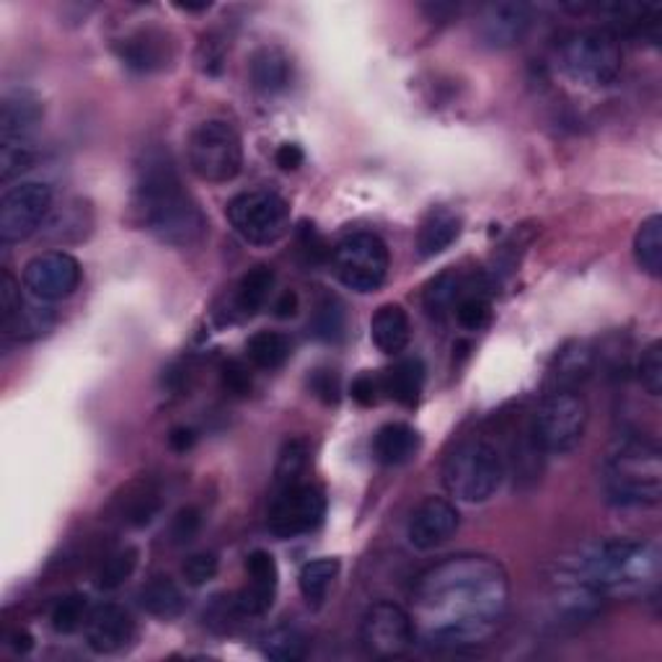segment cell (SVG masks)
Wrapping results in <instances>:
<instances>
[{"instance_id": "7dc6e473", "label": "cell", "mask_w": 662, "mask_h": 662, "mask_svg": "<svg viewBox=\"0 0 662 662\" xmlns=\"http://www.w3.org/2000/svg\"><path fill=\"white\" fill-rule=\"evenodd\" d=\"M21 306H24L21 285L17 282V277H13L9 269H6L3 280H0V319H3V327L13 319V316L19 313Z\"/></svg>"}, {"instance_id": "d6986e66", "label": "cell", "mask_w": 662, "mask_h": 662, "mask_svg": "<svg viewBox=\"0 0 662 662\" xmlns=\"http://www.w3.org/2000/svg\"><path fill=\"white\" fill-rule=\"evenodd\" d=\"M117 55L135 73H158L174 60V44L158 29H138L119 40Z\"/></svg>"}, {"instance_id": "7bdbcfd3", "label": "cell", "mask_w": 662, "mask_h": 662, "mask_svg": "<svg viewBox=\"0 0 662 662\" xmlns=\"http://www.w3.org/2000/svg\"><path fill=\"white\" fill-rule=\"evenodd\" d=\"M217 556L213 552H200L192 554L190 559L184 562L182 575L186 579V585H192V588H200V585H207L210 579L217 575Z\"/></svg>"}, {"instance_id": "ab89813d", "label": "cell", "mask_w": 662, "mask_h": 662, "mask_svg": "<svg viewBox=\"0 0 662 662\" xmlns=\"http://www.w3.org/2000/svg\"><path fill=\"white\" fill-rule=\"evenodd\" d=\"M453 313H456V321L461 323L463 329L479 331L487 327L489 319H492V303H489V298L484 296V292L469 288L461 296V300L456 303Z\"/></svg>"}, {"instance_id": "ba28073f", "label": "cell", "mask_w": 662, "mask_h": 662, "mask_svg": "<svg viewBox=\"0 0 662 662\" xmlns=\"http://www.w3.org/2000/svg\"><path fill=\"white\" fill-rule=\"evenodd\" d=\"M244 148L236 127L225 119H207L194 127L190 138V166L202 182L225 184L238 177Z\"/></svg>"}, {"instance_id": "8d00e7d4", "label": "cell", "mask_w": 662, "mask_h": 662, "mask_svg": "<svg viewBox=\"0 0 662 662\" xmlns=\"http://www.w3.org/2000/svg\"><path fill=\"white\" fill-rule=\"evenodd\" d=\"M88 613H92L88 598L83 596V592H67V596H63L55 606H52V613H50L52 629H55L57 634H73V631L86 627Z\"/></svg>"}, {"instance_id": "b9f144b4", "label": "cell", "mask_w": 662, "mask_h": 662, "mask_svg": "<svg viewBox=\"0 0 662 662\" xmlns=\"http://www.w3.org/2000/svg\"><path fill=\"white\" fill-rule=\"evenodd\" d=\"M637 373H639V383H642L647 394L650 396L662 394V344L660 342H652L650 348L642 352Z\"/></svg>"}, {"instance_id": "836d02e7", "label": "cell", "mask_w": 662, "mask_h": 662, "mask_svg": "<svg viewBox=\"0 0 662 662\" xmlns=\"http://www.w3.org/2000/svg\"><path fill=\"white\" fill-rule=\"evenodd\" d=\"M337 575H340V562L337 559H316L308 562L303 569H300L298 585L300 592H303L308 606H321L323 598L334 583Z\"/></svg>"}, {"instance_id": "60d3db41", "label": "cell", "mask_w": 662, "mask_h": 662, "mask_svg": "<svg viewBox=\"0 0 662 662\" xmlns=\"http://www.w3.org/2000/svg\"><path fill=\"white\" fill-rule=\"evenodd\" d=\"M311 329H313V334L323 342L340 340L342 331H344V311H342L340 300L331 298V296L323 298L321 303L316 306Z\"/></svg>"}, {"instance_id": "f6af8a7d", "label": "cell", "mask_w": 662, "mask_h": 662, "mask_svg": "<svg viewBox=\"0 0 662 662\" xmlns=\"http://www.w3.org/2000/svg\"><path fill=\"white\" fill-rule=\"evenodd\" d=\"M221 383L231 396L241 398V396L252 394L254 378H252V371H248L246 363H241V360H228V363H223V367H221Z\"/></svg>"}, {"instance_id": "db71d44e", "label": "cell", "mask_w": 662, "mask_h": 662, "mask_svg": "<svg viewBox=\"0 0 662 662\" xmlns=\"http://www.w3.org/2000/svg\"><path fill=\"white\" fill-rule=\"evenodd\" d=\"M298 306H300V300H298L296 292L285 290L275 303V316H277V319H292V316L298 313Z\"/></svg>"}, {"instance_id": "e0dca14e", "label": "cell", "mask_w": 662, "mask_h": 662, "mask_svg": "<svg viewBox=\"0 0 662 662\" xmlns=\"http://www.w3.org/2000/svg\"><path fill=\"white\" fill-rule=\"evenodd\" d=\"M246 575L252 583L233 598H236V608L244 619H257V616H265L275 604L280 569H277L273 554L265 552V548H257V552L246 556Z\"/></svg>"}, {"instance_id": "8fae6325", "label": "cell", "mask_w": 662, "mask_h": 662, "mask_svg": "<svg viewBox=\"0 0 662 662\" xmlns=\"http://www.w3.org/2000/svg\"><path fill=\"white\" fill-rule=\"evenodd\" d=\"M52 210V190L42 182H21L0 200V241L21 244L42 228Z\"/></svg>"}, {"instance_id": "11a10c76", "label": "cell", "mask_w": 662, "mask_h": 662, "mask_svg": "<svg viewBox=\"0 0 662 662\" xmlns=\"http://www.w3.org/2000/svg\"><path fill=\"white\" fill-rule=\"evenodd\" d=\"M9 642H11V647H13V650H17V652H29V650H32V647H34V637L29 634L26 629H17V631H13V634L9 637Z\"/></svg>"}, {"instance_id": "9c48e42d", "label": "cell", "mask_w": 662, "mask_h": 662, "mask_svg": "<svg viewBox=\"0 0 662 662\" xmlns=\"http://www.w3.org/2000/svg\"><path fill=\"white\" fill-rule=\"evenodd\" d=\"M334 275L344 288L355 292H375L388 277V246L371 231H357L344 236L331 254Z\"/></svg>"}, {"instance_id": "bcb514c9", "label": "cell", "mask_w": 662, "mask_h": 662, "mask_svg": "<svg viewBox=\"0 0 662 662\" xmlns=\"http://www.w3.org/2000/svg\"><path fill=\"white\" fill-rule=\"evenodd\" d=\"M298 246H300V254H303L308 265H321V261H327L331 257L327 241H323L321 233L316 231L311 223L300 225V231H298Z\"/></svg>"}, {"instance_id": "4dcf8cb0", "label": "cell", "mask_w": 662, "mask_h": 662, "mask_svg": "<svg viewBox=\"0 0 662 662\" xmlns=\"http://www.w3.org/2000/svg\"><path fill=\"white\" fill-rule=\"evenodd\" d=\"M466 290H469V285L463 282V277L453 269H446L425 288V311L433 319H446Z\"/></svg>"}, {"instance_id": "74e56055", "label": "cell", "mask_w": 662, "mask_h": 662, "mask_svg": "<svg viewBox=\"0 0 662 662\" xmlns=\"http://www.w3.org/2000/svg\"><path fill=\"white\" fill-rule=\"evenodd\" d=\"M138 548L135 546H125L119 548V552L109 554L104 564L96 572V585H99L102 590H117L122 588L127 579L132 577L135 567H138Z\"/></svg>"}, {"instance_id": "d4e9b609", "label": "cell", "mask_w": 662, "mask_h": 662, "mask_svg": "<svg viewBox=\"0 0 662 662\" xmlns=\"http://www.w3.org/2000/svg\"><path fill=\"white\" fill-rule=\"evenodd\" d=\"M458 236H461V217L450 213V210H433L419 225L417 254L423 259L438 257V254L453 246Z\"/></svg>"}, {"instance_id": "f1b7e54d", "label": "cell", "mask_w": 662, "mask_h": 662, "mask_svg": "<svg viewBox=\"0 0 662 662\" xmlns=\"http://www.w3.org/2000/svg\"><path fill=\"white\" fill-rule=\"evenodd\" d=\"M273 288H275L273 267L259 265V267L248 269V273L241 277V282L236 288V298H233L236 311L241 316H246V319L257 316L269 300V292H273Z\"/></svg>"}, {"instance_id": "6da1fadb", "label": "cell", "mask_w": 662, "mask_h": 662, "mask_svg": "<svg viewBox=\"0 0 662 662\" xmlns=\"http://www.w3.org/2000/svg\"><path fill=\"white\" fill-rule=\"evenodd\" d=\"M508 606V569L492 556L461 554L417 577L409 616L427 647L463 652L487 644L500 631Z\"/></svg>"}, {"instance_id": "e575fe53", "label": "cell", "mask_w": 662, "mask_h": 662, "mask_svg": "<svg viewBox=\"0 0 662 662\" xmlns=\"http://www.w3.org/2000/svg\"><path fill=\"white\" fill-rule=\"evenodd\" d=\"M261 652L277 662H298L308 654V639L296 627H277L261 637Z\"/></svg>"}, {"instance_id": "52a82bcc", "label": "cell", "mask_w": 662, "mask_h": 662, "mask_svg": "<svg viewBox=\"0 0 662 662\" xmlns=\"http://www.w3.org/2000/svg\"><path fill=\"white\" fill-rule=\"evenodd\" d=\"M588 404L579 396V391H548L536 414H533V446L552 456L569 453L579 446L585 430H588Z\"/></svg>"}, {"instance_id": "d590c367", "label": "cell", "mask_w": 662, "mask_h": 662, "mask_svg": "<svg viewBox=\"0 0 662 662\" xmlns=\"http://www.w3.org/2000/svg\"><path fill=\"white\" fill-rule=\"evenodd\" d=\"M308 469V442L303 438H292L282 446L280 456L275 463V487L288 489L292 484H300Z\"/></svg>"}, {"instance_id": "5b68a950", "label": "cell", "mask_w": 662, "mask_h": 662, "mask_svg": "<svg viewBox=\"0 0 662 662\" xmlns=\"http://www.w3.org/2000/svg\"><path fill=\"white\" fill-rule=\"evenodd\" d=\"M505 479V461L489 440H466L448 456L442 484L458 502L479 505L496 494Z\"/></svg>"}, {"instance_id": "4316f807", "label": "cell", "mask_w": 662, "mask_h": 662, "mask_svg": "<svg viewBox=\"0 0 662 662\" xmlns=\"http://www.w3.org/2000/svg\"><path fill=\"white\" fill-rule=\"evenodd\" d=\"M140 606L156 619L171 621L179 619L186 608V598L171 577H153L146 588L140 590Z\"/></svg>"}, {"instance_id": "d6a6232c", "label": "cell", "mask_w": 662, "mask_h": 662, "mask_svg": "<svg viewBox=\"0 0 662 662\" xmlns=\"http://www.w3.org/2000/svg\"><path fill=\"white\" fill-rule=\"evenodd\" d=\"M161 510V494L153 484H135L127 489V496L122 500V508H119V515L122 521L130 525V528H146V525L153 523V517Z\"/></svg>"}, {"instance_id": "681fc988", "label": "cell", "mask_w": 662, "mask_h": 662, "mask_svg": "<svg viewBox=\"0 0 662 662\" xmlns=\"http://www.w3.org/2000/svg\"><path fill=\"white\" fill-rule=\"evenodd\" d=\"M381 391H383L381 378H375V375H371V373H363L352 381L350 394L360 406H373V404H378Z\"/></svg>"}, {"instance_id": "ee69618b", "label": "cell", "mask_w": 662, "mask_h": 662, "mask_svg": "<svg viewBox=\"0 0 662 662\" xmlns=\"http://www.w3.org/2000/svg\"><path fill=\"white\" fill-rule=\"evenodd\" d=\"M202 528V515L197 508H182L179 513L174 515V521H171V528H169V536H171V544L174 546H186L192 544L194 538H197V533Z\"/></svg>"}, {"instance_id": "1f68e13d", "label": "cell", "mask_w": 662, "mask_h": 662, "mask_svg": "<svg viewBox=\"0 0 662 662\" xmlns=\"http://www.w3.org/2000/svg\"><path fill=\"white\" fill-rule=\"evenodd\" d=\"M637 267L650 277L662 275V217L650 215L634 236Z\"/></svg>"}, {"instance_id": "8992f818", "label": "cell", "mask_w": 662, "mask_h": 662, "mask_svg": "<svg viewBox=\"0 0 662 662\" xmlns=\"http://www.w3.org/2000/svg\"><path fill=\"white\" fill-rule=\"evenodd\" d=\"M559 63L575 83L606 88L616 83L623 67V52L611 29H585L569 34L559 47Z\"/></svg>"}, {"instance_id": "7c38bea8", "label": "cell", "mask_w": 662, "mask_h": 662, "mask_svg": "<svg viewBox=\"0 0 662 662\" xmlns=\"http://www.w3.org/2000/svg\"><path fill=\"white\" fill-rule=\"evenodd\" d=\"M360 639L367 654L378 660H394L412 650V644L417 642V631H414L412 616L402 606L381 600L365 611Z\"/></svg>"}, {"instance_id": "816d5d0a", "label": "cell", "mask_w": 662, "mask_h": 662, "mask_svg": "<svg viewBox=\"0 0 662 662\" xmlns=\"http://www.w3.org/2000/svg\"><path fill=\"white\" fill-rule=\"evenodd\" d=\"M200 67L205 73H221L223 67V47H217L215 40H205L200 44Z\"/></svg>"}, {"instance_id": "484cf974", "label": "cell", "mask_w": 662, "mask_h": 662, "mask_svg": "<svg viewBox=\"0 0 662 662\" xmlns=\"http://www.w3.org/2000/svg\"><path fill=\"white\" fill-rule=\"evenodd\" d=\"M383 394H388L396 404L417 406L425 388V365L419 357L398 360L394 367L383 373Z\"/></svg>"}, {"instance_id": "4fadbf2b", "label": "cell", "mask_w": 662, "mask_h": 662, "mask_svg": "<svg viewBox=\"0 0 662 662\" xmlns=\"http://www.w3.org/2000/svg\"><path fill=\"white\" fill-rule=\"evenodd\" d=\"M327 513V496L316 484H292L277 489V496L269 505L267 525L277 538H296L319 528Z\"/></svg>"}, {"instance_id": "ffe728a7", "label": "cell", "mask_w": 662, "mask_h": 662, "mask_svg": "<svg viewBox=\"0 0 662 662\" xmlns=\"http://www.w3.org/2000/svg\"><path fill=\"white\" fill-rule=\"evenodd\" d=\"M596 367V350L590 348V342L575 340L567 342L556 352L552 367H548V391L554 388H572L577 391Z\"/></svg>"}, {"instance_id": "5bb4252c", "label": "cell", "mask_w": 662, "mask_h": 662, "mask_svg": "<svg viewBox=\"0 0 662 662\" xmlns=\"http://www.w3.org/2000/svg\"><path fill=\"white\" fill-rule=\"evenodd\" d=\"M83 269L78 259L65 252H44L24 267V285L32 298L44 303H60L71 298L81 285Z\"/></svg>"}, {"instance_id": "f35d334b", "label": "cell", "mask_w": 662, "mask_h": 662, "mask_svg": "<svg viewBox=\"0 0 662 662\" xmlns=\"http://www.w3.org/2000/svg\"><path fill=\"white\" fill-rule=\"evenodd\" d=\"M34 148L29 138L21 140H0V182H11L32 169Z\"/></svg>"}, {"instance_id": "f5cc1de1", "label": "cell", "mask_w": 662, "mask_h": 662, "mask_svg": "<svg viewBox=\"0 0 662 662\" xmlns=\"http://www.w3.org/2000/svg\"><path fill=\"white\" fill-rule=\"evenodd\" d=\"M194 442H197V435H194L192 427H174L169 433V446L174 453H186V450L194 448Z\"/></svg>"}, {"instance_id": "30bf717a", "label": "cell", "mask_w": 662, "mask_h": 662, "mask_svg": "<svg viewBox=\"0 0 662 662\" xmlns=\"http://www.w3.org/2000/svg\"><path fill=\"white\" fill-rule=\"evenodd\" d=\"M225 215L246 244H277L290 228V205L277 192H241L228 202Z\"/></svg>"}, {"instance_id": "c3c4849f", "label": "cell", "mask_w": 662, "mask_h": 662, "mask_svg": "<svg viewBox=\"0 0 662 662\" xmlns=\"http://www.w3.org/2000/svg\"><path fill=\"white\" fill-rule=\"evenodd\" d=\"M308 386H311L313 394L319 396L321 402L327 404V406L340 402V394H342V388H340V375H337L334 371H327V367H321V371H316V373L311 375V381H308Z\"/></svg>"}, {"instance_id": "9a60e30c", "label": "cell", "mask_w": 662, "mask_h": 662, "mask_svg": "<svg viewBox=\"0 0 662 662\" xmlns=\"http://www.w3.org/2000/svg\"><path fill=\"white\" fill-rule=\"evenodd\" d=\"M458 525H461V515L453 502L442 500V496H427L412 510L409 523H406V538L419 552H430L453 538Z\"/></svg>"}, {"instance_id": "cb8c5ba5", "label": "cell", "mask_w": 662, "mask_h": 662, "mask_svg": "<svg viewBox=\"0 0 662 662\" xmlns=\"http://www.w3.org/2000/svg\"><path fill=\"white\" fill-rule=\"evenodd\" d=\"M40 119L42 104L36 102V96L26 92L9 94L3 99V109H0V140L29 138V132L34 130Z\"/></svg>"}, {"instance_id": "3957f363", "label": "cell", "mask_w": 662, "mask_h": 662, "mask_svg": "<svg viewBox=\"0 0 662 662\" xmlns=\"http://www.w3.org/2000/svg\"><path fill=\"white\" fill-rule=\"evenodd\" d=\"M569 575L583 579L604 598H647L660 588L662 556L652 541H600L579 554Z\"/></svg>"}, {"instance_id": "7402d4cb", "label": "cell", "mask_w": 662, "mask_h": 662, "mask_svg": "<svg viewBox=\"0 0 662 662\" xmlns=\"http://www.w3.org/2000/svg\"><path fill=\"white\" fill-rule=\"evenodd\" d=\"M371 337L383 355H398L406 350L412 337L409 316L398 303L381 306L371 321Z\"/></svg>"}, {"instance_id": "277c9868", "label": "cell", "mask_w": 662, "mask_h": 662, "mask_svg": "<svg viewBox=\"0 0 662 662\" xmlns=\"http://www.w3.org/2000/svg\"><path fill=\"white\" fill-rule=\"evenodd\" d=\"M606 494L619 508H652L662 496L660 448L644 438H623L606 458Z\"/></svg>"}, {"instance_id": "f546056e", "label": "cell", "mask_w": 662, "mask_h": 662, "mask_svg": "<svg viewBox=\"0 0 662 662\" xmlns=\"http://www.w3.org/2000/svg\"><path fill=\"white\" fill-rule=\"evenodd\" d=\"M246 355L259 371H277L290 360L292 344L280 331H257L246 344Z\"/></svg>"}, {"instance_id": "f907efd6", "label": "cell", "mask_w": 662, "mask_h": 662, "mask_svg": "<svg viewBox=\"0 0 662 662\" xmlns=\"http://www.w3.org/2000/svg\"><path fill=\"white\" fill-rule=\"evenodd\" d=\"M303 161H306L303 148L296 146V142H282L275 153V163L280 166L282 171H298L300 166H303Z\"/></svg>"}, {"instance_id": "7a4b0ae2", "label": "cell", "mask_w": 662, "mask_h": 662, "mask_svg": "<svg viewBox=\"0 0 662 662\" xmlns=\"http://www.w3.org/2000/svg\"><path fill=\"white\" fill-rule=\"evenodd\" d=\"M132 210L138 223L166 246H197L207 233L202 215L179 179L169 150L148 148L135 169Z\"/></svg>"}, {"instance_id": "603a6c76", "label": "cell", "mask_w": 662, "mask_h": 662, "mask_svg": "<svg viewBox=\"0 0 662 662\" xmlns=\"http://www.w3.org/2000/svg\"><path fill=\"white\" fill-rule=\"evenodd\" d=\"M419 446H423V440H419V433L414 427L404 423H388L375 433L373 456L383 466H402L417 456Z\"/></svg>"}, {"instance_id": "2e32d148", "label": "cell", "mask_w": 662, "mask_h": 662, "mask_svg": "<svg viewBox=\"0 0 662 662\" xmlns=\"http://www.w3.org/2000/svg\"><path fill=\"white\" fill-rule=\"evenodd\" d=\"M531 9L525 3H492L479 13L477 36L492 50L517 47L531 32Z\"/></svg>"}, {"instance_id": "44dd1931", "label": "cell", "mask_w": 662, "mask_h": 662, "mask_svg": "<svg viewBox=\"0 0 662 662\" xmlns=\"http://www.w3.org/2000/svg\"><path fill=\"white\" fill-rule=\"evenodd\" d=\"M248 75L257 92L267 96L282 94L292 83V60L280 47H261L252 55Z\"/></svg>"}, {"instance_id": "83f0119b", "label": "cell", "mask_w": 662, "mask_h": 662, "mask_svg": "<svg viewBox=\"0 0 662 662\" xmlns=\"http://www.w3.org/2000/svg\"><path fill=\"white\" fill-rule=\"evenodd\" d=\"M55 321L57 316L50 308V303H44V300H36V298L34 303L24 300V306L19 308V313L3 327V334L17 342H32L47 334V331L55 327Z\"/></svg>"}, {"instance_id": "ac0fdd59", "label": "cell", "mask_w": 662, "mask_h": 662, "mask_svg": "<svg viewBox=\"0 0 662 662\" xmlns=\"http://www.w3.org/2000/svg\"><path fill=\"white\" fill-rule=\"evenodd\" d=\"M135 639L132 616L117 604L92 608L86 621V642L96 654H117L127 650Z\"/></svg>"}]
</instances>
